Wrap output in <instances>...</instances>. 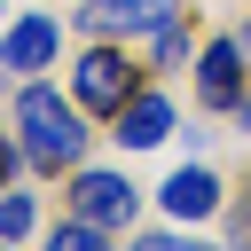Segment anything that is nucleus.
I'll use <instances>...</instances> for the list:
<instances>
[{
	"mask_svg": "<svg viewBox=\"0 0 251 251\" xmlns=\"http://www.w3.org/2000/svg\"><path fill=\"white\" fill-rule=\"evenodd\" d=\"M180 63H188V8L173 24H157V71H180Z\"/></svg>",
	"mask_w": 251,
	"mask_h": 251,
	"instance_id": "11",
	"label": "nucleus"
},
{
	"mask_svg": "<svg viewBox=\"0 0 251 251\" xmlns=\"http://www.w3.org/2000/svg\"><path fill=\"white\" fill-rule=\"evenodd\" d=\"M63 204H71L78 220H94V227H133V212H141V188H133L126 173L71 165V188H63Z\"/></svg>",
	"mask_w": 251,
	"mask_h": 251,
	"instance_id": "3",
	"label": "nucleus"
},
{
	"mask_svg": "<svg viewBox=\"0 0 251 251\" xmlns=\"http://www.w3.org/2000/svg\"><path fill=\"white\" fill-rule=\"evenodd\" d=\"M8 78H16V71H8V63H0V94H8Z\"/></svg>",
	"mask_w": 251,
	"mask_h": 251,
	"instance_id": "13",
	"label": "nucleus"
},
{
	"mask_svg": "<svg viewBox=\"0 0 251 251\" xmlns=\"http://www.w3.org/2000/svg\"><path fill=\"white\" fill-rule=\"evenodd\" d=\"M180 16V0H78L71 8V24L86 31V39H157V24H173Z\"/></svg>",
	"mask_w": 251,
	"mask_h": 251,
	"instance_id": "4",
	"label": "nucleus"
},
{
	"mask_svg": "<svg viewBox=\"0 0 251 251\" xmlns=\"http://www.w3.org/2000/svg\"><path fill=\"white\" fill-rule=\"evenodd\" d=\"M180 251H204V243H180Z\"/></svg>",
	"mask_w": 251,
	"mask_h": 251,
	"instance_id": "14",
	"label": "nucleus"
},
{
	"mask_svg": "<svg viewBox=\"0 0 251 251\" xmlns=\"http://www.w3.org/2000/svg\"><path fill=\"white\" fill-rule=\"evenodd\" d=\"M165 133H173V94H157V86H141V94L110 118V141H118V149H157Z\"/></svg>",
	"mask_w": 251,
	"mask_h": 251,
	"instance_id": "7",
	"label": "nucleus"
},
{
	"mask_svg": "<svg viewBox=\"0 0 251 251\" xmlns=\"http://www.w3.org/2000/svg\"><path fill=\"white\" fill-rule=\"evenodd\" d=\"M0 8H8V0H0Z\"/></svg>",
	"mask_w": 251,
	"mask_h": 251,
	"instance_id": "16",
	"label": "nucleus"
},
{
	"mask_svg": "<svg viewBox=\"0 0 251 251\" xmlns=\"http://www.w3.org/2000/svg\"><path fill=\"white\" fill-rule=\"evenodd\" d=\"M133 94H141V63H133L118 39H86V55L71 63V102H78L86 118H118Z\"/></svg>",
	"mask_w": 251,
	"mask_h": 251,
	"instance_id": "2",
	"label": "nucleus"
},
{
	"mask_svg": "<svg viewBox=\"0 0 251 251\" xmlns=\"http://www.w3.org/2000/svg\"><path fill=\"white\" fill-rule=\"evenodd\" d=\"M55 55H63V16H47V8H31V16H16L0 31V63L8 71H47Z\"/></svg>",
	"mask_w": 251,
	"mask_h": 251,
	"instance_id": "6",
	"label": "nucleus"
},
{
	"mask_svg": "<svg viewBox=\"0 0 251 251\" xmlns=\"http://www.w3.org/2000/svg\"><path fill=\"white\" fill-rule=\"evenodd\" d=\"M126 251H180V235H133Z\"/></svg>",
	"mask_w": 251,
	"mask_h": 251,
	"instance_id": "12",
	"label": "nucleus"
},
{
	"mask_svg": "<svg viewBox=\"0 0 251 251\" xmlns=\"http://www.w3.org/2000/svg\"><path fill=\"white\" fill-rule=\"evenodd\" d=\"M47 251H110V227H94V220H78V212H71V220H55V227H47Z\"/></svg>",
	"mask_w": 251,
	"mask_h": 251,
	"instance_id": "9",
	"label": "nucleus"
},
{
	"mask_svg": "<svg viewBox=\"0 0 251 251\" xmlns=\"http://www.w3.org/2000/svg\"><path fill=\"white\" fill-rule=\"evenodd\" d=\"M31 220H39V204H31V196H16V188H0V243H24V235H31Z\"/></svg>",
	"mask_w": 251,
	"mask_h": 251,
	"instance_id": "10",
	"label": "nucleus"
},
{
	"mask_svg": "<svg viewBox=\"0 0 251 251\" xmlns=\"http://www.w3.org/2000/svg\"><path fill=\"white\" fill-rule=\"evenodd\" d=\"M157 204H165L173 220H212V212H220V173H212V165H180V173L157 188Z\"/></svg>",
	"mask_w": 251,
	"mask_h": 251,
	"instance_id": "8",
	"label": "nucleus"
},
{
	"mask_svg": "<svg viewBox=\"0 0 251 251\" xmlns=\"http://www.w3.org/2000/svg\"><path fill=\"white\" fill-rule=\"evenodd\" d=\"M251 55H243V39L227 31V39H212L204 55H196V102L204 110H235L243 94H251V71H243Z\"/></svg>",
	"mask_w": 251,
	"mask_h": 251,
	"instance_id": "5",
	"label": "nucleus"
},
{
	"mask_svg": "<svg viewBox=\"0 0 251 251\" xmlns=\"http://www.w3.org/2000/svg\"><path fill=\"white\" fill-rule=\"evenodd\" d=\"M8 126H16V141H24V165L31 173H71V165H86V110L78 102H63V86H47V78H31V86H16V110H8Z\"/></svg>",
	"mask_w": 251,
	"mask_h": 251,
	"instance_id": "1",
	"label": "nucleus"
},
{
	"mask_svg": "<svg viewBox=\"0 0 251 251\" xmlns=\"http://www.w3.org/2000/svg\"><path fill=\"white\" fill-rule=\"evenodd\" d=\"M0 251H16V243H0Z\"/></svg>",
	"mask_w": 251,
	"mask_h": 251,
	"instance_id": "15",
	"label": "nucleus"
}]
</instances>
